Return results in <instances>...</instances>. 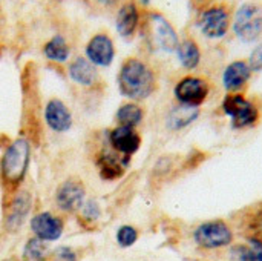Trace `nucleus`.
<instances>
[{"label":"nucleus","mask_w":262,"mask_h":261,"mask_svg":"<svg viewBox=\"0 0 262 261\" xmlns=\"http://www.w3.org/2000/svg\"><path fill=\"white\" fill-rule=\"evenodd\" d=\"M144 120V109L137 102H126L118 106L115 112V122L121 126L138 128Z\"/></svg>","instance_id":"20"},{"label":"nucleus","mask_w":262,"mask_h":261,"mask_svg":"<svg viewBox=\"0 0 262 261\" xmlns=\"http://www.w3.org/2000/svg\"><path fill=\"white\" fill-rule=\"evenodd\" d=\"M80 255L77 249L71 246H57L51 252V261H78Z\"/></svg>","instance_id":"27"},{"label":"nucleus","mask_w":262,"mask_h":261,"mask_svg":"<svg viewBox=\"0 0 262 261\" xmlns=\"http://www.w3.org/2000/svg\"><path fill=\"white\" fill-rule=\"evenodd\" d=\"M75 217H77L78 223L83 225L84 228H92L100 223V220L103 217V208L98 203V200L86 198V202L83 203L80 211L75 214Z\"/></svg>","instance_id":"23"},{"label":"nucleus","mask_w":262,"mask_h":261,"mask_svg":"<svg viewBox=\"0 0 262 261\" xmlns=\"http://www.w3.org/2000/svg\"><path fill=\"white\" fill-rule=\"evenodd\" d=\"M235 34L243 42H253L262 34V8L256 3H244L235 14Z\"/></svg>","instance_id":"9"},{"label":"nucleus","mask_w":262,"mask_h":261,"mask_svg":"<svg viewBox=\"0 0 262 261\" xmlns=\"http://www.w3.org/2000/svg\"><path fill=\"white\" fill-rule=\"evenodd\" d=\"M41 52L46 60L57 65H64L71 58V45L68 43L64 35L55 34L43 45Z\"/></svg>","instance_id":"19"},{"label":"nucleus","mask_w":262,"mask_h":261,"mask_svg":"<svg viewBox=\"0 0 262 261\" xmlns=\"http://www.w3.org/2000/svg\"><path fill=\"white\" fill-rule=\"evenodd\" d=\"M34 209V195L23 188L3 200V229L8 234L18 232L29 222Z\"/></svg>","instance_id":"3"},{"label":"nucleus","mask_w":262,"mask_h":261,"mask_svg":"<svg viewBox=\"0 0 262 261\" xmlns=\"http://www.w3.org/2000/svg\"><path fill=\"white\" fill-rule=\"evenodd\" d=\"M29 231L32 237L45 242V243H55L58 242L66 229V220L64 215L54 212V211H37L31 215L29 222Z\"/></svg>","instance_id":"6"},{"label":"nucleus","mask_w":262,"mask_h":261,"mask_svg":"<svg viewBox=\"0 0 262 261\" xmlns=\"http://www.w3.org/2000/svg\"><path fill=\"white\" fill-rule=\"evenodd\" d=\"M45 125L55 134H66L74 126V115L71 108L60 98L52 97L43 108Z\"/></svg>","instance_id":"14"},{"label":"nucleus","mask_w":262,"mask_h":261,"mask_svg":"<svg viewBox=\"0 0 262 261\" xmlns=\"http://www.w3.org/2000/svg\"><path fill=\"white\" fill-rule=\"evenodd\" d=\"M68 77L74 85L84 89H92L100 83L98 68L94 66L84 55L74 57L68 63Z\"/></svg>","instance_id":"15"},{"label":"nucleus","mask_w":262,"mask_h":261,"mask_svg":"<svg viewBox=\"0 0 262 261\" xmlns=\"http://www.w3.org/2000/svg\"><path fill=\"white\" fill-rule=\"evenodd\" d=\"M223 111L226 115L230 117L235 128L253 126L259 118L258 108L241 94L226 95L223 100Z\"/></svg>","instance_id":"10"},{"label":"nucleus","mask_w":262,"mask_h":261,"mask_svg":"<svg viewBox=\"0 0 262 261\" xmlns=\"http://www.w3.org/2000/svg\"><path fill=\"white\" fill-rule=\"evenodd\" d=\"M49 243H45L35 237L26 240L21 249V261H51Z\"/></svg>","instance_id":"22"},{"label":"nucleus","mask_w":262,"mask_h":261,"mask_svg":"<svg viewBox=\"0 0 262 261\" xmlns=\"http://www.w3.org/2000/svg\"><path fill=\"white\" fill-rule=\"evenodd\" d=\"M92 162H94L97 174L100 175L101 180L117 182L121 177H124V174L129 168L130 158L123 157L118 152H115L107 145L106 137H104V142L95 148L94 155H92Z\"/></svg>","instance_id":"5"},{"label":"nucleus","mask_w":262,"mask_h":261,"mask_svg":"<svg viewBox=\"0 0 262 261\" xmlns=\"http://www.w3.org/2000/svg\"><path fill=\"white\" fill-rule=\"evenodd\" d=\"M230 25L229 11L224 6H212L201 15V31L209 38H220L226 35Z\"/></svg>","instance_id":"16"},{"label":"nucleus","mask_w":262,"mask_h":261,"mask_svg":"<svg viewBox=\"0 0 262 261\" xmlns=\"http://www.w3.org/2000/svg\"><path fill=\"white\" fill-rule=\"evenodd\" d=\"M95 2L100 3V5H103V6H112V5L118 3L120 0H95Z\"/></svg>","instance_id":"30"},{"label":"nucleus","mask_w":262,"mask_h":261,"mask_svg":"<svg viewBox=\"0 0 262 261\" xmlns=\"http://www.w3.org/2000/svg\"><path fill=\"white\" fill-rule=\"evenodd\" d=\"M3 261H18V260H15V258H6V260H3Z\"/></svg>","instance_id":"32"},{"label":"nucleus","mask_w":262,"mask_h":261,"mask_svg":"<svg viewBox=\"0 0 262 261\" xmlns=\"http://www.w3.org/2000/svg\"><path fill=\"white\" fill-rule=\"evenodd\" d=\"M232 258L235 261H262V240L252 235L247 243L233 246Z\"/></svg>","instance_id":"21"},{"label":"nucleus","mask_w":262,"mask_h":261,"mask_svg":"<svg viewBox=\"0 0 262 261\" xmlns=\"http://www.w3.org/2000/svg\"><path fill=\"white\" fill-rule=\"evenodd\" d=\"M146 28H147L149 40L157 49L164 52H173L178 49L180 45L178 34L164 15L158 12H150L147 15Z\"/></svg>","instance_id":"8"},{"label":"nucleus","mask_w":262,"mask_h":261,"mask_svg":"<svg viewBox=\"0 0 262 261\" xmlns=\"http://www.w3.org/2000/svg\"><path fill=\"white\" fill-rule=\"evenodd\" d=\"M177 52H178V57H180L181 65H183L186 69H195V68L200 65L201 51H200V46L196 45L195 40L186 38V40L180 42Z\"/></svg>","instance_id":"24"},{"label":"nucleus","mask_w":262,"mask_h":261,"mask_svg":"<svg viewBox=\"0 0 262 261\" xmlns=\"http://www.w3.org/2000/svg\"><path fill=\"white\" fill-rule=\"evenodd\" d=\"M249 66L252 71H262V43H259L250 54Z\"/></svg>","instance_id":"28"},{"label":"nucleus","mask_w":262,"mask_h":261,"mask_svg":"<svg viewBox=\"0 0 262 261\" xmlns=\"http://www.w3.org/2000/svg\"><path fill=\"white\" fill-rule=\"evenodd\" d=\"M209 91H210L209 83L204 78L189 75V77L181 78L175 85L173 94H175V98L181 105L192 106V108H198L209 97Z\"/></svg>","instance_id":"13"},{"label":"nucleus","mask_w":262,"mask_h":261,"mask_svg":"<svg viewBox=\"0 0 262 261\" xmlns=\"http://www.w3.org/2000/svg\"><path fill=\"white\" fill-rule=\"evenodd\" d=\"M32 155L31 140L25 135L9 140L0 155V185L5 197L25 186Z\"/></svg>","instance_id":"1"},{"label":"nucleus","mask_w":262,"mask_h":261,"mask_svg":"<svg viewBox=\"0 0 262 261\" xmlns=\"http://www.w3.org/2000/svg\"><path fill=\"white\" fill-rule=\"evenodd\" d=\"M138 238H140V232L132 225H121L115 232V242L121 249L132 248L138 242Z\"/></svg>","instance_id":"26"},{"label":"nucleus","mask_w":262,"mask_h":261,"mask_svg":"<svg viewBox=\"0 0 262 261\" xmlns=\"http://www.w3.org/2000/svg\"><path fill=\"white\" fill-rule=\"evenodd\" d=\"M198 117V109L192 106L181 105L180 108L173 109L167 117V126L170 129H183L184 126L190 125Z\"/></svg>","instance_id":"25"},{"label":"nucleus","mask_w":262,"mask_h":261,"mask_svg":"<svg viewBox=\"0 0 262 261\" xmlns=\"http://www.w3.org/2000/svg\"><path fill=\"white\" fill-rule=\"evenodd\" d=\"M140 22H141V14L135 2L129 0L120 5L115 14V29L120 37L132 38L140 28Z\"/></svg>","instance_id":"17"},{"label":"nucleus","mask_w":262,"mask_h":261,"mask_svg":"<svg viewBox=\"0 0 262 261\" xmlns=\"http://www.w3.org/2000/svg\"><path fill=\"white\" fill-rule=\"evenodd\" d=\"M120 94L129 102H143L157 89V75L154 69L138 57L126 58L117 74Z\"/></svg>","instance_id":"2"},{"label":"nucleus","mask_w":262,"mask_h":261,"mask_svg":"<svg viewBox=\"0 0 262 261\" xmlns=\"http://www.w3.org/2000/svg\"><path fill=\"white\" fill-rule=\"evenodd\" d=\"M193 242L203 249H221L227 248L233 242L232 228L223 220H210L201 223L193 232Z\"/></svg>","instance_id":"7"},{"label":"nucleus","mask_w":262,"mask_h":261,"mask_svg":"<svg viewBox=\"0 0 262 261\" xmlns=\"http://www.w3.org/2000/svg\"><path fill=\"white\" fill-rule=\"evenodd\" d=\"M250 75H252V69L249 66V63L238 60V62L230 63L226 68V71L223 74V85L227 91L236 92L241 88H244V85L249 82Z\"/></svg>","instance_id":"18"},{"label":"nucleus","mask_w":262,"mask_h":261,"mask_svg":"<svg viewBox=\"0 0 262 261\" xmlns=\"http://www.w3.org/2000/svg\"><path fill=\"white\" fill-rule=\"evenodd\" d=\"M140 3H141V5H144V6H147V5L150 3V0H140Z\"/></svg>","instance_id":"31"},{"label":"nucleus","mask_w":262,"mask_h":261,"mask_svg":"<svg viewBox=\"0 0 262 261\" xmlns=\"http://www.w3.org/2000/svg\"><path fill=\"white\" fill-rule=\"evenodd\" d=\"M88 198L84 183L78 177H68L58 183L54 192V206L61 215H75Z\"/></svg>","instance_id":"4"},{"label":"nucleus","mask_w":262,"mask_h":261,"mask_svg":"<svg viewBox=\"0 0 262 261\" xmlns=\"http://www.w3.org/2000/svg\"><path fill=\"white\" fill-rule=\"evenodd\" d=\"M106 142L107 145L118 152L123 157L130 158L132 155H135L140 148H141V135L137 131V128H129V126H121L117 125L112 129L106 131Z\"/></svg>","instance_id":"11"},{"label":"nucleus","mask_w":262,"mask_h":261,"mask_svg":"<svg viewBox=\"0 0 262 261\" xmlns=\"http://www.w3.org/2000/svg\"><path fill=\"white\" fill-rule=\"evenodd\" d=\"M250 226H252V231L255 232L253 237H258V238H261L262 240V208H259V209L255 212V215L252 217Z\"/></svg>","instance_id":"29"},{"label":"nucleus","mask_w":262,"mask_h":261,"mask_svg":"<svg viewBox=\"0 0 262 261\" xmlns=\"http://www.w3.org/2000/svg\"><path fill=\"white\" fill-rule=\"evenodd\" d=\"M115 43L106 32L94 34L84 46V57L97 68L111 66L115 60Z\"/></svg>","instance_id":"12"}]
</instances>
